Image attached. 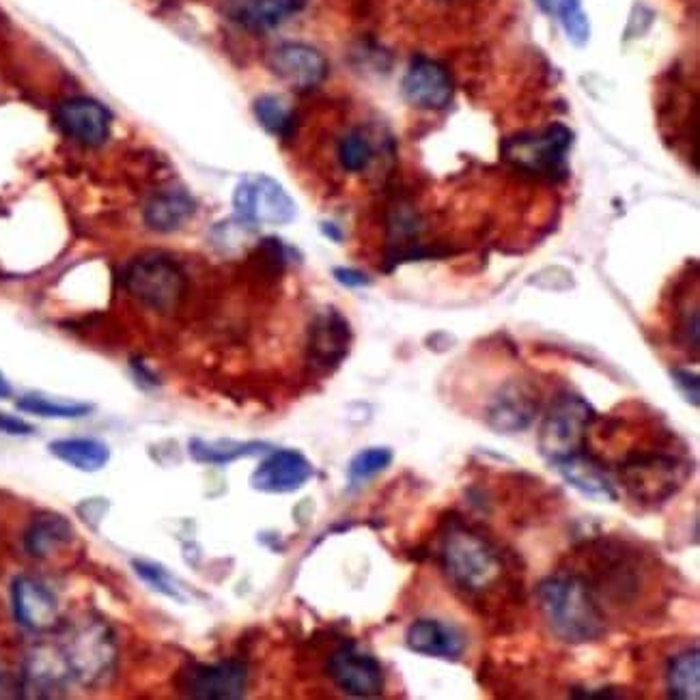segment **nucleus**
<instances>
[{"mask_svg":"<svg viewBox=\"0 0 700 700\" xmlns=\"http://www.w3.org/2000/svg\"><path fill=\"white\" fill-rule=\"evenodd\" d=\"M539 610L549 631L569 644H586L606 636V619L593 589L580 576H551L537 589Z\"/></svg>","mask_w":700,"mask_h":700,"instance_id":"1","label":"nucleus"},{"mask_svg":"<svg viewBox=\"0 0 700 700\" xmlns=\"http://www.w3.org/2000/svg\"><path fill=\"white\" fill-rule=\"evenodd\" d=\"M442 567L449 580L466 591L483 593L502 573L496 547L464 524H451L442 537Z\"/></svg>","mask_w":700,"mask_h":700,"instance_id":"2","label":"nucleus"},{"mask_svg":"<svg viewBox=\"0 0 700 700\" xmlns=\"http://www.w3.org/2000/svg\"><path fill=\"white\" fill-rule=\"evenodd\" d=\"M597 414L593 405L573 392L554 399L539 431V449L549 464L584 449L586 434Z\"/></svg>","mask_w":700,"mask_h":700,"instance_id":"3","label":"nucleus"},{"mask_svg":"<svg viewBox=\"0 0 700 700\" xmlns=\"http://www.w3.org/2000/svg\"><path fill=\"white\" fill-rule=\"evenodd\" d=\"M126 287L147 309L168 315L179 309L186 296V276L175 261L152 252L132 261Z\"/></svg>","mask_w":700,"mask_h":700,"instance_id":"4","label":"nucleus"},{"mask_svg":"<svg viewBox=\"0 0 700 700\" xmlns=\"http://www.w3.org/2000/svg\"><path fill=\"white\" fill-rule=\"evenodd\" d=\"M235 214L246 225H289L298 207L292 194L268 175L244 177L234 192Z\"/></svg>","mask_w":700,"mask_h":700,"instance_id":"5","label":"nucleus"},{"mask_svg":"<svg viewBox=\"0 0 700 700\" xmlns=\"http://www.w3.org/2000/svg\"><path fill=\"white\" fill-rule=\"evenodd\" d=\"M573 134L562 123H551L539 134H520L505 143V157L520 170L531 175L556 177L565 170V162Z\"/></svg>","mask_w":700,"mask_h":700,"instance_id":"6","label":"nucleus"},{"mask_svg":"<svg viewBox=\"0 0 700 700\" xmlns=\"http://www.w3.org/2000/svg\"><path fill=\"white\" fill-rule=\"evenodd\" d=\"M117 662V646L112 633L99 625L91 622L79 629L66 646L63 664L68 675L76 677L84 686H99L108 675H112Z\"/></svg>","mask_w":700,"mask_h":700,"instance_id":"7","label":"nucleus"},{"mask_svg":"<svg viewBox=\"0 0 700 700\" xmlns=\"http://www.w3.org/2000/svg\"><path fill=\"white\" fill-rule=\"evenodd\" d=\"M622 478L629 491L646 502L666 500L677 491L686 472L681 462L668 453H631L622 462Z\"/></svg>","mask_w":700,"mask_h":700,"instance_id":"8","label":"nucleus"},{"mask_svg":"<svg viewBox=\"0 0 700 700\" xmlns=\"http://www.w3.org/2000/svg\"><path fill=\"white\" fill-rule=\"evenodd\" d=\"M328 677L339 690L356 699H376L384 695L387 675L378 657L360 651L356 644H343L328 660Z\"/></svg>","mask_w":700,"mask_h":700,"instance_id":"9","label":"nucleus"},{"mask_svg":"<svg viewBox=\"0 0 700 700\" xmlns=\"http://www.w3.org/2000/svg\"><path fill=\"white\" fill-rule=\"evenodd\" d=\"M248 666L241 660L192 664L181 673V692L190 699H241L248 688Z\"/></svg>","mask_w":700,"mask_h":700,"instance_id":"10","label":"nucleus"},{"mask_svg":"<svg viewBox=\"0 0 700 700\" xmlns=\"http://www.w3.org/2000/svg\"><path fill=\"white\" fill-rule=\"evenodd\" d=\"M539 410V390L524 380H511L491 399L485 420L496 434H520L533 427Z\"/></svg>","mask_w":700,"mask_h":700,"instance_id":"11","label":"nucleus"},{"mask_svg":"<svg viewBox=\"0 0 700 700\" xmlns=\"http://www.w3.org/2000/svg\"><path fill=\"white\" fill-rule=\"evenodd\" d=\"M315 474L311 460L294 449L272 451L250 476V485L263 494H294Z\"/></svg>","mask_w":700,"mask_h":700,"instance_id":"12","label":"nucleus"},{"mask_svg":"<svg viewBox=\"0 0 700 700\" xmlns=\"http://www.w3.org/2000/svg\"><path fill=\"white\" fill-rule=\"evenodd\" d=\"M401 93L414 108L442 110L453 99V80L440 63L420 57L407 68L401 80Z\"/></svg>","mask_w":700,"mask_h":700,"instance_id":"13","label":"nucleus"},{"mask_svg":"<svg viewBox=\"0 0 700 700\" xmlns=\"http://www.w3.org/2000/svg\"><path fill=\"white\" fill-rule=\"evenodd\" d=\"M59 128L80 145L99 147L110 137V110L91 97H74L59 106Z\"/></svg>","mask_w":700,"mask_h":700,"instance_id":"14","label":"nucleus"},{"mask_svg":"<svg viewBox=\"0 0 700 700\" xmlns=\"http://www.w3.org/2000/svg\"><path fill=\"white\" fill-rule=\"evenodd\" d=\"M270 70L294 88H312L328 76L325 57L309 44H281L268 57Z\"/></svg>","mask_w":700,"mask_h":700,"instance_id":"15","label":"nucleus"},{"mask_svg":"<svg viewBox=\"0 0 700 700\" xmlns=\"http://www.w3.org/2000/svg\"><path fill=\"white\" fill-rule=\"evenodd\" d=\"M352 345V328L336 309H325L311 325L309 358L319 371L336 369Z\"/></svg>","mask_w":700,"mask_h":700,"instance_id":"16","label":"nucleus"},{"mask_svg":"<svg viewBox=\"0 0 700 700\" xmlns=\"http://www.w3.org/2000/svg\"><path fill=\"white\" fill-rule=\"evenodd\" d=\"M15 619L26 629L48 631L59 622V602L55 593L31 576L15 578L11 586Z\"/></svg>","mask_w":700,"mask_h":700,"instance_id":"17","label":"nucleus"},{"mask_svg":"<svg viewBox=\"0 0 700 700\" xmlns=\"http://www.w3.org/2000/svg\"><path fill=\"white\" fill-rule=\"evenodd\" d=\"M405 644L412 653L444 662H460L466 651L464 633L438 619H418L405 631Z\"/></svg>","mask_w":700,"mask_h":700,"instance_id":"18","label":"nucleus"},{"mask_svg":"<svg viewBox=\"0 0 700 700\" xmlns=\"http://www.w3.org/2000/svg\"><path fill=\"white\" fill-rule=\"evenodd\" d=\"M551 466L556 467L560 472V476L573 489H578L582 496H586L591 500H600V502L602 500H608V502L619 500V491H617L615 480L608 474V470L595 455L584 453V449L554 462Z\"/></svg>","mask_w":700,"mask_h":700,"instance_id":"19","label":"nucleus"},{"mask_svg":"<svg viewBox=\"0 0 700 700\" xmlns=\"http://www.w3.org/2000/svg\"><path fill=\"white\" fill-rule=\"evenodd\" d=\"M309 0H227L235 20L254 31H268L305 9Z\"/></svg>","mask_w":700,"mask_h":700,"instance_id":"20","label":"nucleus"},{"mask_svg":"<svg viewBox=\"0 0 700 700\" xmlns=\"http://www.w3.org/2000/svg\"><path fill=\"white\" fill-rule=\"evenodd\" d=\"M197 212L194 199L183 190H168L154 197L145 207V223L157 234H173L181 229Z\"/></svg>","mask_w":700,"mask_h":700,"instance_id":"21","label":"nucleus"},{"mask_svg":"<svg viewBox=\"0 0 700 700\" xmlns=\"http://www.w3.org/2000/svg\"><path fill=\"white\" fill-rule=\"evenodd\" d=\"M74 537V529L70 520L57 513L37 515L24 535V547L35 558H46L55 554L59 547L70 544Z\"/></svg>","mask_w":700,"mask_h":700,"instance_id":"22","label":"nucleus"},{"mask_svg":"<svg viewBox=\"0 0 700 700\" xmlns=\"http://www.w3.org/2000/svg\"><path fill=\"white\" fill-rule=\"evenodd\" d=\"M50 453L80 472H97L110 462V449L97 438H61L50 442Z\"/></svg>","mask_w":700,"mask_h":700,"instance_id":"23","label":"nucleus"},{"mask_svg":"<svg viewBox=\"0 0 700 700\" xmlns=\"http://www.w3.org/2000/svg\"><path fill=\"white\" fill-rule=\"evenodd\" d=\"M190 458L199 464L207 466H229L237 460L254 458L261 453H268L270 447L265 442H235V440H201L192 438L188 444Z\"/></svg>","mask_w":700,"mask_h":700,"instance_id":"24","label":"nucleus"},{"mask_svg":"<svg viewBox=\"0 0 700 700\" xmlns=\"http://www.w3.org/2000/svg\"><path fill=\"white\" fill-rule=\"evenodd\" d=\"M666 690L671 699H700L699 649H688L671 657L666 666Z\"/></svg>","mask_w":700,"mask_h":700,"instance_id":"25","label":"nucleus"},{"mask_svg":"<svg viewBox=\"0 0 700 700\" xmlns=\"http://www.w3.org/2000/svg\"><path fill=\"white\" fill-rule=\"evenodd\" d=\"M17 410L41 418H82L93 412V405L80 401H57L44 394H24L17 401Z\"/></svg>","mask_w":700,"mask_h":700,"instance_id":"26","label":"nucleus"},{"mask_svg":"<svg viewBox=\"0 0 700 700\" xmlns=\"http://www.w3.org/2000/svg\"><path fill=\"white\" fill-rule=\"evenodd\" d=\"M394 460V453L389 447H371L356 453L347 466V480L352 487L365 485L367 480L376 478L384 470H389Z\"/></svg>","mask_w":700,"mask_h":700,"instance_id":"27","label":"nucleus"},{"mask_svg":"<svg viewBox=\"0 0 700 700\" xmlns=\"http://www.w3.org/2000/svg\"><path fill=\"white\" fill-rule=\"evenodd\" d=\"M254 117L263 126V130L276 137H285L294 128V112L276 95H261L254 102Z\"/></svg>","mask_w":700,"mask_h":700,"instance_id":"28","label":"nucleus"},{"mask_svg":"<svg viewBox=\"0 0 700 700\" xmlns=\"http://www.w3.org/2000/svg\"><path fill=\"white\" fill-rule=\"evenodd\" d=\"M556 13L560 17L567 39L576 48H584L591 39V20L582 7V0H560Z\"/></svg>","mask_w":700,"mask_h":700,"instance_id":"29","label":"nucleus"},{"mask_svg":"<svg viewBox=\"0 0 700 700\" xmlns=\"http://www.w3.org/2000/svg\"><path fill=\"white\" fill-rule=\"evenodd\" d=\"M132 567L137 571V576L150 586L154 589L159 595L168 597V600H177V602H183V593H181V586L179 582L175 580V576L164 569L162 565L157 562H152V560H132Z\"/></svg>","mask_w":700,"mask_h":700,"instance_id":"30","label":"nucleus"},{"mask_svg":"<svg viewBox=\"0 0 700 700\" xmlns=\"http://www.w3.org/2000/svg\"><path fill=\"white\" fill-rule=\"evenodd\" d=\"M371 157H373L371 143L360 132H349L347 137L341 139V143H339V159H341L345 170L360 173V170H365L369 166Z\"/></svg>","mask_w":700,"mask_h":700,"instance_id":"31","label":"nucleus"},{"mask_svg":"<svg viewBox=\"0 0 700 700\" xmlns=\"http://www.w3.org/2000/svg\"><path fill=\"white\" fill-rule=\"evenodd\" d=\"M671 378H673L675 387H677V389H679V392L684 394V399H686L688 403H692L695 407H699V376H697L695 371H688V369H673V371H671Z\"/></svg>","mask_w":700,"mask_h":700,"instance_id":"32","label":"nucleus"},{"mask_svg":"<svg viewBox=\"0 0 700 700\" xmlns=\"http://www.w3.org/2000/svg\"><path fill=\"white\" fill-rule=\"evenodd\" d=\"M332 274H334L336 283H341L343 287H349V289H360V287L371 285V276L360 270H354V268H334Z\"/></svg>","mask_w":700,"mask_h":700,"instance_id":"33","label":"nucleus"},{"mask_svg":"<svg viewBox=\"0 0 700 700\" xmlns=\"http://www.w3.org/2000/svg\"><path fill=\"white\" fill-rule=\"evenodd\" d=\"M0 434L7 436H31L33 434V425H28L26 420L11 416L7 412L0 410Z\"/></svg>","mask_w":700,"mask_h":700,"instance_id":"34","label":"nucleus"},{"mask_svg":"<svg viewBox=\"0 0 700 700\" xmlns=\"http://www.w3.org/2000/svg\"><path fill=\"white\" fill-rule=\"evenodd\" d=\"M535 2L544 13H556V7L560 0H535Z\"/></svg>","mask_w":700,"mask_h":700,"instance_id":"35","label":"nucleus"},{"mask_svg":"<svg viewBox=\"0 0 700 700\" xmlns=\"http://www.w3.org/2000/svg\"><path fill=\"white\" fill-rule=\"evenodd\" d=\"M321 229H323V234L328 235L330 239H334V241H341V232L334 227V225H330V223H325V225H321Z\"/></svg>","mask_w":700,"mask_h":700,"instance_id":"36","label":"nucleus"},{"mask_svg":"<svg viewBox=\"0 0 700 700\" xmlns=\"http://www.w3.org/2000/svg\"><path fill=\"white\" fill-rule=\"evenodd\" d=\"M11 394V389H9V384L4 382V378L0 376V399H4V396H9Z\"/></svg>","mask_w":700,"mask_h":700,"instance_id":"37","label":"nucleus"}]
</instances>
